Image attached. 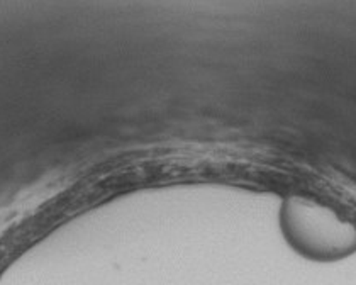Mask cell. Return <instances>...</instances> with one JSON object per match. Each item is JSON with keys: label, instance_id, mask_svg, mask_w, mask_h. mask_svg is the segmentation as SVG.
<instances>
[{"label": "cell", "instance_id": "1", "mask_svg": "<svg viewBox=\"0 0 356 285\" xmlns=\"http://www.w3.org/2000/svg\"><path fill=\"white\" fill-rule=\"evenodd\" d=\"M290 222L299 225L300 240L319 256L338 258L356 250V229L332 211L312 202L290 204Z\"/></svg>", "mask_w": 356, "mask_h": 285}]
</instances>
